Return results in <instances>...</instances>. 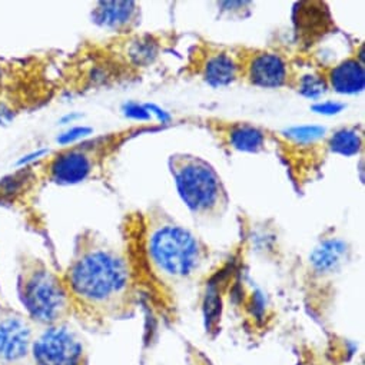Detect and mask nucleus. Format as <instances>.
<instances>
[{
    "instance_id": "obj_1",
    "label": "nucleus",
    "mask_w": 365,
    "mask_h": 365,
    "mask_svg": "<svg viewBox=\"0 0 365 365\" xmlns=\"http://www.w3.org/2000/svg\"><path fill=\"white\" fill-rule=\"evenodd\" d=\"M73 317L91 328H103L130 317L136 307V281L125 250L93 231L75 242L62 274Z\"/></svg>"
},
{
    "instance_id": "obj_2",
    "label": "nucleus",
    "mask_w": 365,
    "mask_h": 365,
    "mask_svg": "<svg viewBox=\"0 0 365 365\" xmlns=\"http://www.w3.org/2000/svg\"><path fill=\"white\" fill-rule=\"evenodd\" d=\"M130 265L148 272L163 289L185 287L205 267L210 248L159 207L132 214L125 225Z\"/></svg>"
},
{
    "instance_id": "obj_3",
    "label": "nucleus",
    "mask_w": 365,
    "mask_h": 365,
    "mask_svg": "<svg viewBox=\"0 0 365 365\" xmlns=\"http://www.w3.org/2000/svg\"><path fill=\"white\" fill-rule=\"evenodd\" d=\"M18 294L26 315L39 327L71 322L73 317L62 274L38 257L29 254L19 257Z\"/></svg>"
},
{
    "instance_id": "obj_4",
    "label": "nucleus",
    "mask_w": 365,
    "mask_h": 365,
    "mask_svg": "<svg viewBox=\"0 0 365 365\" xmlns=\"http://www.w3.org/2000/svg\"><path fill=\"white\" fill-rule=\"evenodd\" d=\"M169 169L182 202L195 218L212 221L227 212L228 191L210 162L191 153H173L169 158Z\"/></svg>"
},
{
    "instance_id": "obj_5",
    "label": "nucleus",
    "mask_w": 365,
    "mask_h": 365,
    "mask_svg": "<svg viewBox=\"0 0 365 365\" xmlns=\"http://www.w3.org/2000/svg\"><path fill=\"white\" fill-rule=\"evenodd\" d=\"M120 143L122 140L116 135L65 148L48 162V175L61 185L78 184L88 179L101 166L105 155Z\"/></svg>"
},
{
    "instance_id": "obj_6",
    "label": "nucleus",
    "mask_w": 365,
    "mask_h": 365,
    "mask_svg": "<svg viewBox=\"0 0 365 365\" xmlns=\"http://www.w3.org/2000/svg\"><path fill=\"white\" fill-rule=\"evenodd\" d=\"M34 354L36 365H89L86 342L71 322L41 327Z\"/></svg>"
},
{
    "instance_id": "obj_7",
    "label": "nucleus",
    "mask_w": 365,
    "mask_h": 365,
    "mask_svg": "<svg viewBox=\"0 0 365 365\" xmlns=\"http://www.w3.org/2000/svg\"><path fill=\"white\" fill-rule=\"evenodd\" d=\"M240 79L264 89L295 88L297 75L288 56L271 49H240Z\"/></svg>"
},
{
    "instance_id": "obj_8",
    "label": "nucleus",
    "mask_w": 365,
    "mask_h": 365,
    "mask_svg": "<svg viewBox=\"0 0 365 365\" xmlns=\"http://www.w3.org/2000/svg\"><path fill=\"white\" fill-rule=\"evenodd\" d=\"M39 328L26 314L0 307V365H36L34 348Z\"/></svg>"
},
{
    "instance_id": "obj_9",
    "label": "nucleus",
    "mask_w": 365,
    "mask_h": 365,
    "mask_svg": "<svg viewBox=\"0 0 365 365\" xmlns=\"http://www.w3.org/2000/svg\"><path fill=\"white\" fill-rule=\"evenodd\" d=\"M197 73L214 88L232 85L240 81L238 53L208 45L197 56Z\"/></svg>"
},
{
    "instance_id": "obj_10",
    "label": "nucleus",
    "mask_w": 365,
    "mask_h": 365,
    "mask_svg": "<svg viewBox=\"0 0 365 365\" xmlns=\"http://www.w3.org/2000/svg\"><path fill=\"white\" fill-rule=\"evenodd\" d=\"M327 89L341 95H356L364 89L362 56L352 55L329 68L318 69Z\"/></svg>"
},
{
    "instance_id": "obj_11",
    "label": "nucleus",
    "mask_w": 365,
    "mask_h": 365,
    "mask_svg": "<svg viewBox=\"0 0 365 365\" xmlns=\"http://www.w3.org/2000/svg\"><path fill=\"white\" fill-rule=\"evenodd\" d=\"M140 19L139 6L133 2H101L93 11V22L116 32H129Z\"/></svg>"
},
{
    "instance_id": "obj_12",
    "label": "nucleus",
    "mask_w": 365,
    "mask_h": 365,
    "mask_svg": "<svg viewBox=\"0 0 365 365\" xmlns=\"http://www.w3.org/2000/svg\"><path fill=\"white\" fill-rule=\"evenodd\" d=\"M221 135L225 138V142L231 149L240 152H261L265 149L268 142V136L264 129L247 122H232L221 126Z\"/></svg>"
},
{
    "instance_id": "obj_13",
    "label": "nucleus",
    "mask_w": 365,
    "mask_h": 365,
    "mask_svg": "<svg viewBox=\"0 0 365 365\" xmlns=\"http://www.w3.org/2000/svg\"><path fill=\"white\" fill-rule=\"evenodd\" d=\"M348 245L339 238H329L321 242L311 254V265L317 274H332L346 259Z\"/></svg>"
},
{
    "instance_id": "obj_14",
    "label": "nucleus",
    "mask_w": 365,
    "mask_h": 365,
    "mask_svg": "<svg viewBox=\"0 0 365 365\" xmlns=\"http://www.w3.org/2000/svg\"><path fill=\"white\" fill-rule=\"evenodd\" d=\"M328 148L334 153L344 156L356 155L362 148V136L356 129L344 128L331 135L328 140Z\"/></svg>"
},
{
    "instance_id": "obj_15",
    "label": "nucleus",
    "mask_w": 365,
    "mask_h": 365,
    "mask_svg": "<svg viewBox=\"0 0 365 365\" xmlns=\"http://www.w3.org/2000/svg\"><path fill=\"white\" fill-rule=\"evenodd\" d=\"M295 89L301 92L304 96L317 98L327 91V85L324 79L319 76V73L317 72L314 75H305L302 78H298L295 83Z\"/></svg>"
},
{
    "instance_id": "obj_16",
    "label": "nucleus",
    "mask_w": 365,
    "mask_h": 365,
    "mask_svg": "<svg viewBox=\"0 0 365 365\" xmlns=\"http://www.w3.org/2000/svg\"><path fill=\"white\" fill-rule=\"evenodd\" d=\"M325 130L322 128L317 126H302V128H295L288 132L291 138H294L297 142H314L319 138H322Z\"/></svg>"
},
{
    "instance_id": "obj_17",
    "label": "nucleus",
    "mask_w": 365,
    "mask_h": 365,
    "mask_svg": "<svg viewBox=\"0 0 365 365\" xmlns=\"http://www.w3.org/2000/svg\"><path fill=\"white\" fill-rule=\"evenodd\" d=\"M315 112L318 113H324V115H332V113H338L339 110L344 109V105L341 103H335V102H325V103H318L312 108Z\"/></svg>"
},
{
    "instance_id": "obj_18",
    "label": "nucleus",
    "mask_w": 365,
    "mask_h": 365,
    "mask_svg": "<svg viewBox=\"0 0 365 365\" xmlns=\"http://www.w3.org/2000/svg\"><path fill=\"white\" fill-rule=\"evenodd\" d=\"M88 132H89V129H86V128H76V129H72L71 132H68L66 135H63V136L61 138V142H62V143H69L71 140H73V139H76V138H79L81 135L88 133Z\"/></svg>"
},
{
    "instance_id": "obj_19",
    "label": "nucleus",
    "mask_w": 365,
    "mask_h": 365,
    "mask_svg": "<svg viewBox=\"0 0 365 365\" xmlns=\"http://www.w3.org/2000/svg\"><path fill=\"white\" fill-rule=\"evenodd\" d=\"M126 113L132 118H136V119H149L150 118V115L143 108H140L138 105H133L132 108H129Z\"/></svg>"
}]
</instances>
